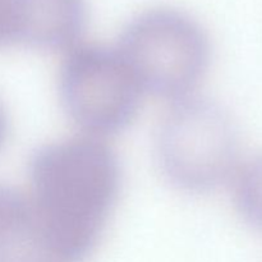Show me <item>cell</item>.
Wrapping results in <instances>:
<instances>
[{
  "label": "cell",
  "instance_id": "1",
  "mask_svg": "<svg viewBox=\"0 0 262 262\" xmlns=\"http://www.w3.org/2000/svg\"><path fill=\"white\" fill-rule=\"evenodd\" d=\"M33 223L56 262H82L99 243L117 202L118 158L96 136L48 143L32 155L28 168Z\"/></svg>",
  "mask_w": 262,
  "mask_h": 262
},
{
  "label": "cell",
  "instance_id": "2",
  "mask_svg": "<svg viewBox=\"0 0 262 262\" xmlns=\"http://www.w3.org/2000/svg\"><path fill=\"white\" fill-rule=\"evenodd\" d=\"M117 51L141 91L176 100L192 95L210 64V41L189 13L155 5L133 15Z\"/></svg>",
  "mask_w": 262,
  "mask_h": 262
},
{
  "label": "cell",
  "instance_id": "3",
  "mask_svg": "<svg viewBox=\"0 0 262 262\" xmlns=\"http://www.w3.org/2000/svg\"><path fill=\"white\" fill-rule=\"evenodd\" d=\"M156 154L174 186L196 193L211 191L237 170L238 129L219 104L189 95L173 101L164 114Z\"/></svg>",
  "mask_w": 262,
  "mask_h": 262
},
{
  "label": "cell",
  "instance_id": "4",
  "mask_svg": "<svg viewBox=\"0 0 262 262\" xmlns=\"http://www.w3.org/2000/svg\"><path fill=\"white\" fill-rule=\"evenodd\" d=\"M59 71V96L74 124L101 137L124 129L143 92L119 53L94 43L67 49Z\"/></svg>",
  "mask_w": 262,
  "mask_h": 262
},
{
  "label": "cell",
  "instance_id": "5",
  "mask_svg": "<svg viewBox=\"0 0 262 262\" xmlns=\"http://www.w3.org/2000/svg\"><path fill=\"white\" fill-rule=\"evenodd\" d=\"M25 40L40 49H69L86 17L84 0H25Z\"/></svg>",
  "mask_w": 262,
  "mask_h": 262
},
{
  "label": "cell",
  "instance_id": "6",
  "mask_svg": "<svg viewBox=\"0 0 262 262\" xmlns=\"http://www.w3.org/2000/svg\"><path fill=\"white\" fill-rule=\"evenodd\" d=\"M233 179L238 211L248 224L262 229V152L238 165Z\"/></svg>",
  "mask_w": 262,
  "mask_h": 262
},
{
  "label": "cell",
  "instance_id": "7",
  "mask_svg": "<svg viewBox=\"0 0 262 262\" xmlns=\"http://www.w3.org/2000/svg\"><path fill=\"white\" fill-rule=\"evenodd\" d=\"M0 262H56L31 230L0 234Z\"/></svg>",
  "mask_w": 262,
  "mask_h": 262
},
{
  "label": "cell",
  "instance_id": "8",
  "mask_svg": "<svg viewBox=\"0 0 262 262\" xmlns=\"http://www.w3.org/2000/svg\"><path fill=\"white\" fill-rule=\"evenodd\" d=\"M5 136H7V118H5V113L2 105H0V147L4 142Z\"/></svg>",
  "mask_w": 262,
  "mask_h": 262
}]
</instances>
